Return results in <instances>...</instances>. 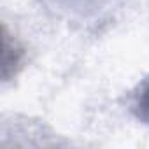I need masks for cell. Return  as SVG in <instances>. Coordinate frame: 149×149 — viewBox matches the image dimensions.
I'll return each mask as SVG.
<instances>
[{
  "label": "cell",
  "mask_w": 149,
  "mask_h": 149,
  "mask_svg": "<svg viewBox=\"0 0 149 149\" xmlns=\"http://www.w3.org/2000/svg\"><path fill=\"white\" fill-rule=\"evenodd\" d=\"M2 49H4V53H2V76H4L6 81H9L23 67L25 53L18 46V42L11 39L6 26H4V46H2Z\"/></svg>",
  "instance_id": "6da1fadb"
},
{
  "label": "cell",
  "mask_w": 149,
  "mask_h": 149,
  "mask_svg": "<svg viewBox=\"0 0 149 149\" xmlns=\"http://www.w3.org/2000/svg\"><path fill=\"white\" fill-rule=\"evenodd\" d=\"M132 111L140 123L149 125V77H146L137 86V90L133 93Z\"/></svg>",
  "instance_id": "7a4b0ae2"
}]
</instances>
